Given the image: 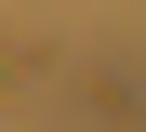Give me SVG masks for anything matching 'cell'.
Masks as SVG:
<instances>
[{
    "label": "cell",
    "instance_id": "cell-1",
    "mask_svg": "<svg viewBox=\"0 0 146 132\" xmlns=\"http://www.w3.org/2000/svg\"><path fill=\"white\" fill-rule=\"evenodd\" d=\"M80 119L93 132H146V53H106V66L80 79Z\"/></svg>",
    "mask_w": 146,
    "mask_h": 132
}]
</instances>
